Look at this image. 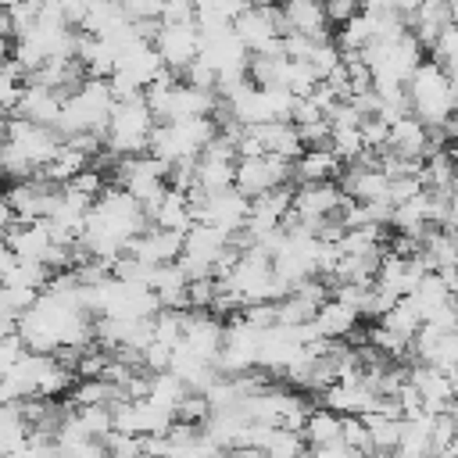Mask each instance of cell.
<instances>
[{"instance_id": "cell-6", "label": "cell", "mask_w": 458, "mask_h": 458, "mask_svg": "<svg viewBox=\"0 0 458 458\" xmlns=\"http://www.w3.org/2000/svg\"><path fill=\"white\" fill-rule=\"evenodd\" d=\"M150 47L157 50L168 72H182L200 54V36H197V25H157Z\"/></svg>"}, {"instance_id": "cell-36", "label": "cell", "mask_w": 458, "mask_h": 458, "mask_svg": "<svg viewBox=\"0 0 458 458\" xmlns=\"http://www.w3.org/2000/svg\"><path fill=\"white\" fill-rule=\"evenodd\" d=\"M157 21L161 25H193L197 21V7H193V0H165Z\"/></svg>"}, {"instance_id": "cell-5", "label": "cell", "mask_w": 458, "mask_h": 458, "mask_svg": "<svg viewBox=\"0 0 458 458\" xmlns=\"http://www.w3.org/2000/svg\"><path fill=\"white\" fill-rule=\"evenodd\" d=\"M57 182L43 179V175H29V179H14L0 197L11 204V211L21 218V222H36V218H47L50 208H54V197H57Z\"/></svg>"}, {"instance_id": "cell-34", "label": "cell", "mask_w": 458, "mask_h": 458, "mask_svg": "<svg viewBox=\"0 0 458 458\" xmlns=\"http://www.w3.org/2000/svg\"><path fill=\"white\" fill-rule=\"evenodd\" d=\"M344 447L351 451H369V429H365V419L361 415H340V437H336Z\"/></svg>"}, {"instance_id": "cell-30", "label": "cell", "mask_w": 458, "mask_h": 458, "mask_svg": "<svg viewBox=\"0 0 458 458\" xmlns=\"http://www.w3.org/2000/svg\"><path fill=\"white\" fill-rule=\"evenodd\" d=\"M426 50H429V61H433L440 72L454 75V57H458V29H454V25L440 29Z\"/></svg>"}, {"instance_id": "cell-19", "label": "cell", "mask_w": 458, "mask_h": 458, "mask_svg": "<svg viewBox=\"0 0 458 458\" xmlns=\"http://www.w3.org/2000/svg\"><path fill=\"white\" fill-rule=\"evenodd\" d=\"M286 32H304V36H326V11L322 0H283L279 4Z\"/></svg>"}, {"instance_id": "cell-21", "label": "cell", "mask_w": 458, "mask_h": 458, "mask_svg": "<svg viewBox=\"0 0 458 458\" xmlns=\"http://www.w3.org/2000/svg\"><path fill=\"white\" fill-rule=\"evenodd\" d=\"M89 165V154H82L75 143H68V140H61V147H57V154L36 172V175H43V179H50V182H68L75 172H82Z\"/></svg>"}, {"instance_id": "cell-8", "label": "cell", "mask_w": 458, "mask_h": 458, "mask_svg": "<svg viewBox=\"0 0 458 458\" xmlns=\"http://www.w3.org/2000/svg\"><path fill=\"white\" fill-rule=\"evenodd\" d=\"M408 383L419 390L426 411L454 408V376H451V372H440V369H433V365L411 361V365H408Z\"/></svg>"}, {"instance_id": "cell-7", "label": "cell", "mask_w": 458, "mask_h": 458, "mask_svg": "<svg viewBox=\"0 0 458 458\" xmlns=\"http://www.w3.org/2000/svg\"><path fill=\"white\" fill-rule=\"evenodd\" d=\"M179 250H182V233L161 225H147L125 243V254L140 258L143 265H168L179 258Z\"/></svg>"}, {"instance_id": "cell-15", "label": "cell", "mask_w": 458, "mask_h": 458, "mask_svg": "<svg viewBox=\"0 0 458 458\" xmlns=\"http://www.w3.org/2000/svg\"><path fill=\"white\" fill-rule=\"evenodd\" d=\"M0 240L14 250V258H21V261H39V265H43L47 247L54 243L43 218H36V222H14Z\"/></svg>"}, {"instance_id": "cell-42", "label": "cell", "mask_w": 458, "mask_h": 458, "mask_svg": "<svg viewBox=\"0 0 458 458\" xmlns=\"http://www.w3.org/2000/svg\"><path fill=\"white\" fill-rule=\"evenodd\" d=\"M14 222H21V218H18V215L11 211V204H7L4 197H0V236H4V233H7V229H11Z\"/></svg>"}, {"instance_id": "cell-32", "label": "cell", "mask_w": 458, "mask_h": 458, "mask_svg": "<svg viewBox=\"0 0 458 458\" xmlns=\"http://www.w3.org/2000/svg\"><path fill=\"white\" fill-rule=\"evenodd\" d=\"M75 408V404H72ZM75 419H79V426L93 437V440H100L107 429H111V404H79L75 408Z\"/></svg>"}, {"instance_id": "cell-1", "label": "cell", "mask_w": 458, "mask_h": 458, "mask_svg": "<svg viewBox=\"0 0 458 458\" xmlns=\"http://www.w3.org/2000/svg\"><path fill=\"white\" fill-rule=\"evenodd\" d=\"M111 104H114V93H111L107 79H82V82L61 100V114H57V125H54V129L61 132V140H64V136H75V132L104 136Z\"/></svg>"}, {"instance_id": "cell-47", "label": "cell", "mask_w": 458, "mask_h": 458, "mask_svg": "<svg viewBox=\"0 0 458 458\" xmlns=\"http://www.w3.org/2000/svg\"><path fill=\"white\" fill-rule=\"evenodd\" d=\"M358 4H361V0H358Z\"/></svg>"}, {"instance_id": "cell-37", "label": "cell", "mask_w": 458, "mask_h": 458, "mask_svg": "<svg viewBox=\"0 0 458 458\" xmlns=\"http://www.w3.org/2000/svg\"><path fill=\"white\" fill-rule=\"evenodd\" d=\"M61 186H68V190H75V193H82V197H89V200H93V197L104 190V175H100L97 168H89V165H86L82 172H75V175H72L68 182H61Z\"/></svg>"}, {"instance_id": "cell-38", "label": "cell", "mask_w": 458, "mask_h": 458, "mask_svg": "<svg viewBox=\"0 0 458 458\" xmlns=\"http://www.w3.org/2000/svg\"><path fill=\"white\" fill-rule=\"evenodd\" d=\"M297 136H301V147H326L329 143V118H315V122H304L297 125Z\"/></svg>"}, {"instance_id": "cell-25", "label": "cell", "mask_w": 458, "mask_h": 458, "mask_svg": "<svg viewBox=\"0 0 458 458\" xmlns=\"http://www.w3.org/2000/svg\"><path fill=\"white\" fill-rule=\"evenodd\" d=\"M301 437L308 447H318V444H329L340 437V415L329 411V408H311L304 426H301Z\"/></svg>"}, {"instance_id": "cell-10", "label": "cell", "mask_w": 458, "mask_h": 458, "mask_svg": "<svg viewBox=\"0 0 458 458\" xmlns=\"http://www.w3.org/2000/svg\"><path fill=\"white\" fill-rule=\"evenodd\" d=\"M322 408H329L336 415H369L379 408V397L361 379H351V383L336 379L322 390Z\"/></svg>"}, {"instance_id": "cell-18", "label": "cell", "mask_w": 458, "mask_h": 458, "mask_svg": "<svg viewBox=\"0 0 458 458\" xmlns=\"http://www.w3.org/2000/svg\"><path fill=\"white\" fill-rule=\"evenodd\" d=\"M186 283L190 279L182 276V268L175 261L154 265L150 268V279H147L150 293L157 297V308H186Z\"/></svg>"}, {"instance_id": "cell-3", "label": "cell", "mask_w": 458, "mask_h": 458, "mask_svg": "<svg viewBox=\"0 0 458 458\" xmlns=\"http://www.w3.org/2000/svg\"><path fill=\"white\" fill-rule=\"evenodd\" d=\"M150 129H154V114L143 100V93L136 97H125V100H114L111 104V114H107V125H104V147L118 157H129V154H143L147 150V140H150Z\"/></svg>"}, {"instance_id": "cell-26", "label": "cell", "mask_w": 458, "mask_h": 458, "mask_svg": "<svg viewBox=\"0 0 458 458\" xmlns=\"http://www.w3.org/2000/svg\"><path fill=\"white\" fill-rule=\"evenodd\" d=\"M68 394H72V404H75V408H79V404H114V401H122V390H118L114 383L100 379V376H93V379H75V386H72Z\"/></svg>"}, {"instance_id": "cell-16", "label": "cell", "mask_w": 458, "mask_h": 458, "mask_svg": "<svg viewBox=\"0 0 458 458\" xmlns=\"http://www.w3.org/2000/svg\"><path fill=\"white\" fill-rule=\"evenodd\" d=\"M61 100H64V97H57L54 89L36 86V82H25V89H21V97H18V104H14L11 114L54 129V125H57V114H61Z\"/></svg>"}, {"instance_id": "cell-17", "label": "cell", "mask_w": 458, "mask_h": 458, "mask_svg": "<svg viewBox=\"0 0 458 458\" xmlns=\"http://www.w3.org/2000/svg\"><path fill=\"white\" fill-rule=\"evenodd\" d=\"M340 157L329 150V147H308L301 150V157L290 161V179L301 182H326V179H336L340 175Z\"/></svg>"}, {"instance_id": "cell-27", "label": "cell", "mask_w": 458, "mask_h": 458, "mask_svg": "<svg viewBox=\"0 0 458 458\" xmlns=\"http://www.w3.org/2000/svg\"><path fill=\"white\" fill-rule=\"evenodd\" d=\"M147 397L175 411V404L186 397V383H182V379H179L172 369H165V372H150V386H147Z\"/></svg>"}, {"instance_id": "cell-14", "label": "cell", "mask_w": 458, "mask_h": 458, "mask_svg": "<svg viewBox=\"0 0 458 458\" xmlns=\"http://www.w3.org/2000/svg\"><path fill=\"white\" fill-rule=\"evenodd\" d=\"M354 326H358L354 308H347V304L336 301V297H326V301L315 308L311 322H308L311 336H318V340H347Z\"/></svg>"}, {"instance_id": "cell-20", "label": "cell", "mask_w": 458, "mask_h": 458, "mask_svg": "<svg viewBox=\"0 0 458 458\" xmlns=\"http://www.w3.org/2000/svg\"><path fill=\"white\" fill-rule=\"evenodd\" d=\"M411 301H415V308H419V315H422V322L426 318H433L440 308H447V304H454V290L437 276V272H426L422 279H419V286L408 293Z\"/></svg>"}, {"instance_id": "cell-46", "label": "cell", "mask_w": 458, "mask_h": 458, "mask_svg": "<svg viewBox=\"0 0 458 458\" xmlns=\"http://www.w3.org/2000/svg\"><path fill=\"white\" fill-rule=\"evenodd\" d=\"M0 458H21V451H7V454H0Z\"/></svg>"}, {"instance_id": "cell-43", "label": "cell", "mask_w": 458, "mask_h": 458, "mask_svg": "<svg viewBox=\"0 0 458 458\" xmlns=\"http://www.w3.org/2000/svg\"><path fill=\"white\" fill-rule=\"evenodd\" d=\"M11 57V47H7V36H0V64Z\"/></svg>"}, {"instance_id": "cell-41", "label": "cell", "mask_w": 458, "mask_h": 458, "mask_svg": "<svg viewBox=\"0 0 458 458\" xmlns=\"http://www.w3.org/2000/svg\"><path fill=\"white\" fill-rule=\"evenodd\" d=\"M222 458H265V451H261V447H250V444H236V447H229Z\"/></svg>"}, {"instance_id": "cell-35", "label": "cell", "mask_w": 458, "mask_h": 458, "mask_svg": "<svg viewBox=\"0 0 458 458\" xmlns=\"http://www.w3.org/2000/svg\"><path fill=\"white\" fill-rule=\"evenodd\" d=\"M208 411H211L208 397L204 394H193V390H186V397L175 404V419L179 422H193V426H200L208 419Z\"/></svg>"}, {"instance_id": "cell-44", "label": "cell", "mask_w": 458, "mask_h": 458, "mask_svg": "<svg viewBox=\"0 0 458 458\" xmlns=\"http://www.w3.org/2000/svg\"><path fill=\"white\" fill-rule=\"evenodd\" d=\"M7 118H11V111L0 107V140H4V125H7Z\"/></svg>"}, {"instance_id": "cell-39", "label": "cell", "mask_w": 458, "mask_h": 458, "mask_svg": "<svg viewBox=\"0 0 458 458\" xmlns=\"http://www.w3.org/2000/svg\"><path fill=\"white\" fill-rule=\"evenodd\" d=\"M61 21L68 29H82V18H86V0H54Z\"/></svg>"}, {"instance_id": "cell-2", "label": "cell", "mask_w": 458, "mask_h": 458, "mask_svg": "<svg viewBox=\"0 0 458 458\" xmlns=\"http://www.w3.org/2000/svg\"><path fill=\"white\" fill-rule=\"evenodd\" d=\"M404 93L408 111L426 125H440L454 114V75L440 72L433 61L415 64V72L404 79Z\"/></svg>"}, {"instance_id": "cell-31", "label": "cell", "mask_w": 458, "mask_h": 458, "mask_svg": "<svg viewBox=\"0 0 458 458\" xmlns=\"http://www.w3.org/2000/svg\"><path fill=\"white\" fill-rule=\"evenodd\" d=\"M100 447L107 458H143V444L140 433H122V429H107L100 437Z\"/></svg>"}, {"instance_id": "cell-23", "label": "cell", "mask_w": 458, "mask_h": 458, "mask_svg": "<svg viewBox=\"0 0 458 458\" xmlns=\"http://www.w3.org/2000/svg\"><path fill=\"white\" fill-rule=\"evenodd\" d=\"M379 326L383 329H390V333H397L404 344L415 336V329L422 326V315H419V308H415V301L404 293V297H397L383 315H379Z\"/></svg>"}, {"instance_id": "cell-24", "label": "cell", "mask_w": 458, "mask_h": 458, "mask_svg": "<svg viewBox=\"0 0 458 458\" xmlns=\"http://www.w3.org/2000/svg\"><path fill=\"white\" fill-rule=\"evenodd\" d=\"M365 429H369V451H394L401 440V419L386 415V411H369L361 415Z\"/></svg>"}, {"instance_id": "cell-11", "label": "cell", "mask_w": 458, "mask_h": 458, "mask_svg": "<svg viewBox=\"0 0 458 458\" xmlns=\"http://www.w3.org/2000/svg\"><path fill=\"white\" fill-rule=\"evenodd\" d=\"M447 25H454V0H419V7L404 18V29L422 43V50Z\"/></svg>"}, {"instance_id": "cell-13", "label": "cell", "mask_w": 458, "mask_h": 458, "mask_svg": "<svg viewBox=\"0 0 458 458\" xmlns=\"http://www.w3.org/2000/svg\"><path fill=\"white\" fill-rule=\"evenodd\" d=\"M147 222L150 225H161V229H175V233H186L193 225V211H190V200L182 190H172L165 186L147 208Z\"/></svg>"}, {"instance_id": "cell-12", "label": "cell", "mask_w": 458, "mask_h": 458, "mask_svg": "<svg viewBox=\"0 0 458 458\" xmlns=\"http://www.w3.org/2000/svg\"><path fill=\"white\" fill-rule=\"evenodd\" d=\"M344 193L336 186V179H326V182H301L290 197V208L301 215V218H322V215H333L340 208Z\"/></svg>"}, {"instance_id": "cell-22", "label": "cell", "mask_w": 458, "mask_h": 458, "mask_svg": "<svg viewBox=\"0 0 458 458\" xmlns=\"http://www.w3.org/2000/svg\"><path fill=\"white\" fill-rule=\"evenodd\" d=\"M376 39V18L369 11H354L344 25H340V36L333 39L344 54H361L369 43Z\"/></svg>"}, {"instance_id": "cell-9", "label": "cell", "mask_w": 458, "mask_h": 458, "mask_svg": "<svg viewBox=\"0 0 458 458\" xmlns=\"http://www.w3.org/2000/svg\"><path fill=\"white\" fill-rule=\"evenodd\" d=\"M383 147H386L390 154H397V157H415V161H422V157L433 150V143H429V125L419 122L415 114H401V118L390 122Z\"/></svg>"}, {"instance_id": "cell-45", "label": "cell", "mask_w": 458, "mask_h": 458, "mask_svg": "<svg viewBox=\"0 0 458 458\" xmlns=\"http://www.w3.org/2000/svg\"><path fill=\"white\" fill-rule=\"evenodd\" d=\"M18 4H25V7H32V11H36V7L43 4V0H18Z\"/></svg>"}, {"instance_id": "cell-28", "label": "cell", "mask_w": 458, "mask_h": 458, "mask_svg": "<svg viewBox=\"0 0 458 458\" xmlns=\"http://www.w3.org/2000/svg\"><path fill=\"white\" fill-rule=\"evenodd\" d=\"M304 447H308L304 437L297 429H283V426H272L268 437H265V444H261L265 458H301Z\"/></svg>"}, {"instance_id": "cell-33", "label": "cell", "mask_w": 458, "mask_h": 458, "mask_svg": "<svg viewBox=\"0 0 458 458\" xmlns=\"http://www.w3.org/2000/svg\"><path fill=\"white\" fill-rule=\"evenodd\" d=\"M250 0H193L197 7V21H229L247 7Z\"/></svg>"}, {"instance_id": "cell-29", "label": "cell", "mask_w": 458, "mask_h": 458, "mask_svg": "<svg viewBox=\"0 0 458 458\" xmlns=\"http://www.w3.org/2000/svg\"><path fill=\"white\" fill-rule=\"evenodd\" d=\"M326 147L340 157V165L358 161V157L365 154V143H361L358 125H329V143H326Z\"/></svg>"}, {"instance_id": "cell-4", "label": "cell", "mask_w": 458, "mask_h": 458, "mask_svg": "<svg viewBox=\"0 0 458 458\" xmlns=\"http://www.w3.org/2000/svg\"><path fill=\"white\" fill-rule=\"evenodd\" d=\"M290 182V161L276 157V154H254V157H236L233 165V186L243 197H258L268 193L276 186Z\"/></svg>"}, {"instance_id": "cell-40", "label": "cell", "mask_w": 458, "mask_h": 458, "mask_svg": "<svg viewBox=\"0 0 458 458\" xmlns=\"http://www.w3.org/2000/svg\"><path fill=\"white\" fill-rule=\"evenodd\" d=\"M361 4L358 0H322V11H326V21L329 25H344Z\"/></svg>"}]
</instances>
